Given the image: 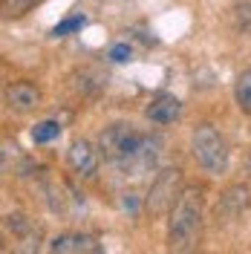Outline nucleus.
<instances>
[{"mask_svg": "<svg viewBox=\"0 0 251 254\" xmlns=\"http://www.w3.org/2000/svg\"><path fill=\"white\" fill-rule=\"evenodd\" d=\"M202 240V188L185 185L168 211V246L173 252H193Z\"/></svg>", "mask_w": 251, "mask_h": 254, "instance_id": "1", "label": "nucleus"}, {"mask_svg": "<svg viewBox=\"0 0 251 254\" xmlns=\"http://www.w3.org/2000/svg\"><path fill=\"white\" fill-rule=\"evenodd\" d=\"M190 153L196 159V165L202 168L205 174L220 176L225 174L228 168V159H231V150H228V142L222 139V133L214 125H202L193 127V136H190Z\"/></svg>", "mask_w": 251, "mask_h": 254, "instance_id": "2", "label": "nucleus"}, {"mask_svg": "<svg viewBox=\"0 0 251 254\" xmlns=\"http://www.w3.org/2000/svg\"><path fill=\"white\" fill-rule=\"evenodd\" d=\"M144 139H147V133L136 130L130 122H113V125H107L101 130L98 150H101V156L107 159V162L122 165V162H127L144 144Z\"/></svg>", "mask_w": 251, "mask_h": 254, "instance_id": "3", "label": "nucleus"}, {"mask_svg": "<svg viewBox=\"0 0 251 254\" xmlns=\"http://www.w3.org/2000/svg\"><path fill=\"white\" fill-rule=\"evenodd\" d=\"M182 171L179 168H165V171H159L156 179L150 182V190H147V196H144V211L150 214V217H162V214H168L176 202V196L182 193Z\"/></svg>", "mask_w": 251, "mask_h": 254, "instance_id": "4", "label": "nucleus"}, {"mask_svg": "<svg viewBox=\"0 0 251 254\" xmlns=\"http://www.w3.org/2000/svg\"><path fill=\"white\" fill-rule=\"evenodd\" d=\"M98 162H101V150L87 139H75L66 150V165L72 174L84 176V179H93L98 174Z\"/></svg>", "mask_w": 251, "mask_h": 254, "instance_id": "5", "label": "nucleus"}, {"mask_svg": "<svg viewBox=\"0 0 251 254\" xmlns=\"http://www.w3.org/2000/svg\"><path fill=\"white\" fill-rule=\"evenodd\" d=\"M144 119L153 122V125H162V127L173 125V122L182 119V101L171 93L153 95V98L147 101V107H144Z\"/></svg>", "mask_w": 251, "mask_h": 254, "instance_id": "6", "label": "nucleus"}, {"mask_svg": "<svg viewBox=\"0 0 251 254\" xmlns=\"http://www.w3.org/2000/svg\"><path fill=\"white\" fill-rule=\"evenodd\" d=\"M47 249L55 254H98L101 252V243L93 234H75V231H69V234L52 237Z\"/></svg>", "mask_w": 251, "mask_h": 254, "instance_id": "7", "label": "nucleus"}, {"mask_svg": "<svg viewBox=\"0 0 251 254\" xmlns=\"http://www.w3.org/2000/svg\"><path fill=\"white\" fill-rule=\"evenodd\" d=\"M251 205V190L249 185H231L228 190H222L220 202L214 208L217 220H237L246 208Z\"/></svg>", "mask_w": 251, "mask_h": 254, "instance_id": "8", "label": "nucleus"}, {"mask_svg": "<svg viewBox=\"0 0 251 254\" xmlns=\"http://www.w3.org/2000/svg\"><path fill=\"white\" fill-rule=\"evenodd\" d=\"M6 104L15 113H32L41 107V90L32 81H15L6 87Z\"/></svg>", "mask_w": 251, "mask_h": 254, "instance_id": "9", "label": "nucleus"}, {"mask_svg": "<svg viewBox=\"0 0 251 254\" xmlns=\"http://www.w3.org/2000/svg\"><path fill=\"white\" fill-rule=\"evenodd\" d=\"M234 101H237V107L246 113V116H251V69H243V72L237 75V81H234Z\"/></svg>", "mask_w": 251, "mask_h": 254, "instance_id": "10", "label": "nucleus"}, {"mask_svg": "<svg viewBox=\"0 0 251 254\" xmlns=\"http://www.w3.org/2000/svg\"><path fill=\"white\" fill-rule=\"evenodd\" d=\"M58 136H61V122H55V119H44L32 127V142L35 144H49Z\"/></svg>", "mask_w": 251, "mask_h": 254, "instance_id": "11", "label": "nucleus"}, {"mask_svg": "<svg viewBox=\"0 0 251 254\" xmlns=\"http://www.w3.org/2000/svg\"><path fill=\"white\" fill-rule=\"evenodd\" d=\"M3 225H6V231H12L17 240L29 237L32 228H35V225H32V220L26 217V214H20V211H15V214H6V222H3Z\"/></svg>", "mask_w": 251, "mask_h": 254, "instance_id": "12", "label": "nucleus"}, {"mask_svg": "<svg viewBox=\"0 0 251 254\" xmlns=\"http://www.w3.org/2000/svg\"><path fill=\"white\" fill-rule=\"evenodd\" d=\"M231 26L237 32H251V3L249 0H243V3H234V9H231Z\"/></svg>", "mask_w": 251, "mask_h": 254, "instance_id": "13", "label": "nucleus"}, {"mask_svg": "<svg viewBox=\"0 0 251 254\" xmlns=\"http://www.w3.org/2000/svg\"><path fill=\"white\" fill-rule=\"evenodd\" d=\"M41 0H3V15L6 17H23L29 9H35Z\"/></svg>", "mask_w": 251, "mask_h": 254, "instance_id": "14", "label": "nucleus"}, {"mask_svg": "<svg viewBox=\"0 0 251 254\" xmlns=\"http://www.w3.org/2000/svg\"><path fill=\"white\" fill-rule=\"evenodd\" d=\"M87 26V17L84 15H75V17H66V20H61L55 29H52V35L55 38H66V35H72V32H78Z\"/></svg>", "mask_w": 251, "mask_h": 254, "instance_id": "15", "label": "nucleus"}, {"mask_svg": "<svg viewBox=\"0 0 251 254\" xmlns=\"http://www.w3.org/2000/svg\"><path fill=\"white\" fill-rule=\"evenodd\" d=\"M130 55H133V49H130V44H113L110 47V61H116V64H125V61H130Z\"/></svg>", "mask_w": 251, "mask_h": 254, "instance_id": "16", "label": "nucleus"}]
</instances>
